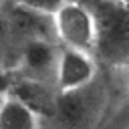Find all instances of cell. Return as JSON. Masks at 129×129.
Masks as SVG:
<instances>
[{"instance_id":"6da1fadb","label":"cell","mask_w":129,"mask_h":129,"mask_svg":"<svg viewBox=\"0 0 129 129\" xmlns=\"http://www.w3.org/2000/svg\"><path fill=\"white\" fill-rule=\"evenodd\" d=\"M125 81V69H109L81 89L58 93L40 129H107L123 97Z\"/></svg>"},{"instance_id":"9c48e42d","label":"cell","mask_w":129,"mask_h":129,"mask_svg":"<svg viewBox=\"0 0 129 129\" xmlns=\"http://www.w3.org/2000/svg\"><path fill=\"white\" fill-rule=\"evenodd\" d=\"M12 87H14V75L0 64V97L10 95L12 93Z\"/></svg>"},{"instance_id":"7a4b0ae2","label":"cell","mask_w":129,"mask_h":129,"mask_svg":"<svg viewBox=\"0 0 129 129\" xmlns=\"http://www.w3.org/2000/svg\"><path fill=\"white\" fill-rule=\"evenodd\" d=\"M95 16L99 56L109 69L129 67V6L123 0H81Z\"/></svg>"},{"instance_id":"7c38bea8","label":"cell","mask_w":129,"mask_h":129,"mask_svg":"<svg viewBox=\"0 0 129 129\" xmlns=\"http://www.w3.org/2000/svg\"><path fill=\"white\" fill-rule=\"evenodd\" d=\"M127 129H129V127H127Z\"/></svg>"},{"instance_id":"5b68a950","label":"cell","mask_w":129,"mask_h":129,"mask_svg":"<svg viewBox=\"0 0 129 129\" xmlns=\"http://www.w3.org/2000/svg\"><path fill=\"white\" fill-rule=\"evenodd\" d=\"M97 58L89 52L75 50V48H60L58 64H56V89L62 91H75L89 83H93L99 75Z\"/></svg>"},{"instance_id":"52a82bcc","label":"cell","mask_w":129,"mask_h":129,"mask_svg":"<svg viewBox=\"0 0 129 129\" xmlns=\"http://www.w3.org/2000/svg\"><path fill=\"white\" fill-rule=\"evenodd\" d=\"M125 73H127V81H125L123 97H121L107 129H127L129 127V67H125Z\"/></svg>"},{"instance_id":"277c9868","label":"cell","mask_w":129,"mask_h":129,"mask_svg":"<svg viewBox=\"0 0 129 129\" xmlns=\"http://www.w3.org/2000/svg\"><path fill=\"white\" fill-rule=\"evenodd\" d=\"M54 30L62 46L83 50L95 56L97 24L93 12L81 0H69L54 14Z\"/></svg>"},{"instance_id":"3957f363","label":"cell","mask_w":129,"mask_h":129,"mask_svg":"<svg viewBox=\"0 0 129 129\" xmlns=\"http://www.w3.org/2000/svg\"><path fill=\"white\" fill-rule=\"evenodd\" d=\"M60 48L62 44L54 38L26 40L20 48L14 75L20 81H32L56 89V64H58Z\"/></svg>"},{"instance_id":"8fae6325","label":"cell","mask_w":129,"mask_h":129,"mask_svg":"<svg viewBox=\"0 0 129 129\" xmlns=\"http://www.w3.org/2000/svg\"><path fill=\"white\" fill-rule=\"evenodd\" d=\"M0 99H2V97H0Z\"/></svg>"},{"instance_id":"30bf717a","label":"cell","mask_w":129,"mask_h":129,"mask_svg":"<svg viewBox=\"0 0 129 129\" xmlns=\"http://www.w3.org/2000/svg\"><path fill=\"white\" fill-rule=\"evenodd\" d=\"M123 2H125V4H127V6H129V0H123Z\"/></svg>"},{"instance_id":"ba28073f","label":"cell","mask_w":129,"mask_h":129,"mask_svg":"<svg viewBox=\"0 0 129 129\" xmlns=\"http://www.w3.org/2000/svg\"><path fill=\"white\" fill-rule=\"evenodd\" d=\"M16 2L22 4V6H26V8H32V10H36V12L54 16L69 0H16Z\"/></svg>"},{"instance_id":"8992f818","label":"cell","mask_w":129,"mask_h":129,"mask_svg":"<svg viewBox=\"0 0 129 129\" xmlns=\"http://www.w3.org/2000/svg\"><path fill=\"white\" fill-rule=\"evenodd\" d=\"M40 115L14 95L0 99V129H40Z\"/></svg>"}]
</instances>
